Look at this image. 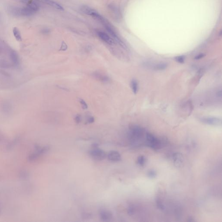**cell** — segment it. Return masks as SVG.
I'll return each mask as SVG.
<instances>
[{"mask_svg": "<svg viewBox=\"0 0 222 222\" xmlns=\"http://www.w3.org/2000/svg\"><path fill=\"white\" fill-rule=\"evenodd\" d=\"M131 87L133 92L136 94L138 91V83L135 79H133L131 82Z\"/></svg>", "mask_w": 222, "mask_h": 222, "instance_id": "obj_16", "label": "cell"}, {"mask_svg": "<svg viewBox=\"0 0 222 222\" xmlns=\"http://www.w3.org/2000/svg\"><path fill=\"white\" fill-rule=\"evenodd\" d=\"M134 207L132 206H130L128 208V214L129 215H133L134 214Z\"/></svg>", "mask_w": 222, "mask_h": 222, "instance_id": "obj_24", "label": "cell"}, {"mask_svg": "<svg viewBox=\"0 0 222 222\" xmlns=\"http://www.w3.org/2000/svg\"><path fill=\"white\" fill-rule=\"evenodd\" d=\"M147 175L149 177L153 178L156 177V172L155 170H151L148 171L147 173Z\"/></svg>", "mask_w": 222, "mask_h": 222, "instance_id": "obj_20", "label": "cell"}, {"mask_svg": "<svg viewBox=\"0 0 222 222\" xmlns=\"http://www.w3.org/2000/svg\"><path fill=\"white\" fill-rule=\"evenodd\" d=\"M97 35L100 39L104 42L108 44V45H113L115 44V41L105 32L98 31L97 32Z\"/></svg>", "mask_w": 222, "mask_h": 222, "instance_id": "obj_8", "label": "cell"}, {"mask_svg": "<svg viewBox=\"0 0 222 222\" xmlns=\"http://www.w3.org/2000/svg\"><path fill=\"white\" fill-rule=\"evenodd\" d=\"M94 121H95V119H94V117H92V116L89 117L87 119V122L88 123H92L94 122Z\"/></svg>", "mask_w": 222, "mask_h": 222, "instance_id": "obj_27", "label": "cell"}, {"mask_svg": "<svg viewBox=\"0 0 222 222\" xmlns=\"http://www.w3.org/2000/svg\"><path fill=\"white\" fill-rule=\"evenodd\" d=\"M146 162V158L144 156H139L137 159V163L141 166H144Z\"/></svg>", "mask_w": 222, "mask_h": 222, "instance_id": "obj_18", "label": "cell"}, {"mask_svg": "<svg viewBox=\"0 0 222 222\" xmlns=\"http://www.w3.org/2000/svg\"><path fill=\"white\" fill-rule=\"evenodd\" d=\"M100 217L102 220L105 222H108L111 220L113 218V214L110 211L108 210L103 209L100 212Z\"/></svg>", "mask_w": 222, "mask_h": 222, "instance_id": "obj_10", "label": "cell"}, {"mask_svg": "<svg viewBox=\"0 0 222 222\" xmlns=\"http://www.w3.org/2000/svg\"><path fill=\"white\" fill-rule=\"evenodd\" d=\"M14 67L11 63L4 59H0V68L2 69H7Z\"/></svg>", "mask_w": 222, "mask_h": 222, "instance_id": "obj_14", "label": "cell"}, {"mask_svg": "<svg viewBox=\"0 0 222 222\" xmlns=\"http://www.w3.org/2000/svg\"><path fill=\"white\" fill-rule=\"evenodd\" d=\"M89 15L92 16L95 19L98 20L102 24H103L105 28L106 29L107 31L110 33V34L111 35L113 38H114L115 40L120 45L122 46L123 47H126V45L118 36L115 31L114 30L113 28L112 27V26H111L108 21L105 18H104L103 16H101L100 14H98V13H97V12L93 10H92L90 11L89 13Z\"/></svg>", "mask_w": 222, "mask_h": 222, "instance_id": "obj_1", "label": "cell"}, {"mask_svg": "<svg viewBox=\"0 0 222 222\" xmlns=\"http://www.w3.org/2000/svg\"><path fill=\"white\" fill-rule=\"evenodd\" d=\"M20 175H21L22 177L24 178V177H27L28 176V174L25 173V172H22V173L20 174Z\"/></svg>", "mask_w": 222, "mask_h": 222, "instance_id": "obj_28", "label": "cell"}, {"mask_svg": "<svg viewBox=\"0 0 222 222\" xmlns=\"http://www.w3.org/2000/svg\"><path fill=\"white\" fill-rule=\"evenodd\" d=\"M13 33L14 35L16 40L18 41H20L22 40L20 32L17 28H14L13 29Z\"/></svg>", "mask_w": 222, "mask_h": 222, "instance_id": "obj_17", "label": "cell"}, {"mask_svg": "<svg viewBox=\"0 0 222 222\" xmlns=\"http://www.w3.org/2000/svg\"><path fill=\"white\" fill-rule=\"evenodd\" d=\"M151 68L155 70L162 71L164 70L167 68V64L165 63H157L156 64H151Z\"/></svg>", "mask_w": 222, "mask_h": 222, "instance_id": "obj_13", "label": "cell"}, {"mask_svg": "<svg viewBox=\"0 0 222 222\" xmlns=\"http://www.w3.org/2000/svg\"><path fill=\"white\" fill-rule=\"evenodd\" d=\"M49 149V147L48 146H44L43 147H40L37 146L36 147V151L34 153L30 154L28 157V161H33L36 159L39 156L43 154L44 153H46L47 152Z\"/></svg>", "mask_w": 222, "mask_h": 222, "instance_id": "obj_5", "label": "cell"}, {"mask_svg": "<svg viewBox=\"0 0 222 222\" xmlns=\"http://www.w3.org/2000/svg\"><path fill=\"white\" fill-rule=\"evenodd\" d=\"M8 56L12 64L14 66H17L20 63L19 55L16 51L10 50Z\"/></svg>", "mask_w": 222, "mask_h": 222, "instance_id": "obj_7", "label": "cell"}, {"mask_svg": "<svg viewBox=\"0 0 222 222\" xmlns=\"http://www.w3.org/2000/svg\"><path fill=\"white\" fill-rule=\"evenodd\" d=\"M157 207L160 209H164V206L163 203L159 200H157Z\"/></svg>", "mask_w": 222, "mask_h": 222, "instance_id": "obj_23", "label": "cell"}, {"mask_svg": "<svg viewBox=\"0 0 222 222\" xmlns=\"http://www.w3.org/2000/svg\"><path fill=\"white\" fill-rule=\"evenodd\" d=\"M145 143L147 145L154 149H160L162 142L160 140L150 133H146L145 134Z\"/></svg>", "mask_w": 222, "mask_h": 222, "instance_id": "obj_3", "label": "cell"}, {"mask_svg": "<svg viewBox=\"0 0 222 222\" xmlns=\"http://www.w3.org/2000/svg\"><path fill=\"white\" fill-rule=\"evenodd\" d=\"M39 2H42V3H44L46 4H48L50 6H51L52 7H54L57 10H63L64 8L62 7V6H61L60 5L58 4V3H56V2H54L52 0H38Z\"/></svg>", "mask_w": 222, "mask_h": 222, "instance_id": "obj_12", "label": "cell"}, {"mask_svg": "<svg viewBox=\"0 0 222 222\" xmlns=\"http://www.w3.org/2000/svg\"><path fill=\"white\" fill-rule=\"evenodd\" d=\"M145 134L142 128L136 126H131L128 132L129 139L133 145L138 144Z\"/></svg>", "mask_w": 222, "mask_h": 222, "instance_id": "obj_2", "label": "cell"}, {"mask_svg": "<svg viewBox=\"0 0 222 222\" xmlns=\"http://www.w3.org/2000/svg\"><path fill=\"white\" fill-rule=\"evenodd\" d=\"M95 76L96 78H98L101 81L103 82H106L109 80V78L105 76H103L100 74H95Z\"/></svg>", "mask_w": 222, "mask_h": 222, "instance_id": "obj_19", "label": "cell"}, {"mask_svg": "<svg viewBox=\"0 0 222 222\" xmlns=\"http://www.w3.org/2000/svg\"><path fill=\"white\" fill-rule=\"evenodd\" d=\"M79 102H80L81 105H82V108H84V109H87V108H88V105H87V103H85V101L81 99L80 100Z\"/></svg>", "mask_w": 222, "mask_h": 222, "instance_id": "obj_22", "label": "cell"}, {"mask_svg": "<svg viewBox=\"0 0 222 222\" xmlns=\"http://www.w3.org/2000/svg\"><path fill=\"white\" fill-rule=\"evenodd\" d=\"M2 110L5 114H8L11 112L12 105L10 103L8 102H4L2 104Z\"/></svg>", "mask_w": 222, "mask_h": 222, "instance_id": "obj_15", "label": "cell"}, {"mask_svg": "<svg viewBox=\"0 0 222 222\" xmlns=\"http://www.w3.org/2000/svg\"><path fill=\"white\" fill-rule=\"evenodd\" d=\"M173 162L175 166L176 167H181L183 163V158L181 154L180 153H175L172 156Z\"/></svg>", "mask_w": 222, "mask_h": 222, "instance_id": "obj_9", "label": "cell"}, {"mask_svg": "<svg viewBox=\"0 0 222 222\" xmlns=\"http://www.w3.org/2000/svg\"><path fill=\"white\" fill-rule=\"evenodd\" d=\"M200 120L202 122L211 126H219L222 124L221 119L216 117H203Z\"/></svg>", "mask_w": 222, "mask_h": 222, "instance_id": "obj_6", "label": "cell"}, {"mask_svg": "<svg viewBox=\"0 0 222 222\" xmlns=\"http://www.w3.org/2000/svg\"><path fill=\"white\" fill-rule=\"evenodd\" d=\"M75 121H76V122L77 123H79V122H80L81 121V116L79 115H77V116L75 118Z\"/></svg>", "mask_w": 222, "mask_h": 222, "instance_id": "obj_26", "label": "cell"}, {"mask_svg": "<svg viewBox=\"0 0 222 222\" xmlns=\"http://www.w3.org/2000/svg\"><path fill=\"white\" fill-rule=\"evenodd\" d=\"M108 158L111 162H118L121 160V156L119 153L115 151H112L108 154Z\"/></svg>", "mask_w": 222, "mask_h": 222, "instance_id": "obj_11", "label": "cell"}, {"mask_svg": "<svg viewBox=\"0 0 222 222\" xmlns=\"http://www.w3.org/2000/svg\"><path fill=\"white\" fill-rule=\"evenodd\" d=\"M90 155L92 158L97 161L103 160L106 156V154L103 150L97 147L94 148L90 151Z\"/></svg>", "mask_w": 222, "mask_h": 222, "instance_id": "obj_4", "label": "cell"}, {"mask_svg": "<svg viewBox=\"0 0 222 222\" xmlns=\"http://www.w3.org/2000/svg\"><path fill=\"white\" fill-rule=\"evenodd\" d=\"M175 60L178 63L180 64H183L184 62L185 57L183 56H180L176 57L175 58Z\"/></svg>", "mask_w": 222, "mask_h": 222, "instance_id": "obj_21", "label": "cell"}, {"mask_svg": "<svg viewBox=\"0 0 222 222\" xmlns=\"http://www.w3.org/2000/svg\"><path fill=\"white\" fill-rule=\"evenodd\" d=\"M204 56H205V55L203 54H200L199 55H197L196 56H195L194 59L196 60H198V59H201Z\"/></svg>", "mask_w": 222, "mask_h": 222, "instance_id": "obj_25", "label": "cell"}]
</instances>
